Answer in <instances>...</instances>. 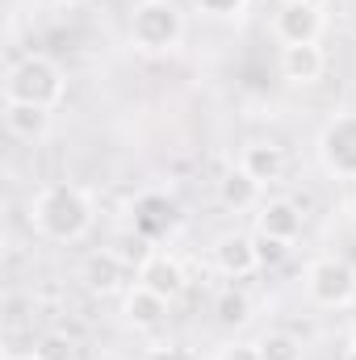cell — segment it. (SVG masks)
Returning <instances> with one entry per match:
<instances>
[{"label": "cell", "instance_id": "9a60e30c", "mask_svg": "<svg viewBox=\"0 0 356 360\" xmlns=\"http://www.w3.org/2000/svg\"><path fill=\"white\" fill-rule=\"evenodd\" d=\"M239 168L252 172L260 184H272V180L285 176V147L272 143V139H252V143H243V151H239Z\"/></svg>", "mask_w": 356, "mask_h": 360}, {"label": "cell", "instance_id": "7a4b0ae2", "mask_svg": "<svg viewBox=\"0 0 356 360\" xmlns=\"http://www.w3.org/2000/svg\"><path fill=\"white\" fill-rule=\"evenodd\" d=\"M63 96H68V76L51 55H21L4 72V101H25L55 113Z\"/></svg>", "mask_w": 356, "mask_h": 360}, {"label": "cell", "instance_id": "277c9868", "mask_svg": "<svg viewBox=\"0 0 356 360\" xmlns=\"http://www.w3.org/2000/svg\"><path fill=\"white\" fill-rule=\"evenodd\" d=\"M302 289H306V297H310L314 306H323V310H344V306L356 302V264L348 256H336V252L314 256V260L306 264V272H302Z\"/></svg>", "mask_w": 356, "mask_h": 360}, {"label": "cell", "instance_id": "484cf974", "mask_svg": "<svg viewBox=\"0 0 356 360\" xmlns=\"http://www.w3.org/2000/svg\"><path fill=\"white\" fill-rule=\"evenodd\" d=\"M281 4H293V0H281Z\"/></svg>", "mask_w": 356, "mask_h": 360}, {"label": "cell", "instance_id": "e0dca14e", "mask_svg": "<svg viewBox=\"0 0 356 360\" xmlns=\"http://www.w3.org/2000/svg\"><path fill=\"white\" fill-rule=\"evenodd\" d=\"M214 319H218V327H227V331L248 327V323H252V297H248L243 289H227V293H218V302H214Z\"/></svg>", "mask_w": 356, "mask_h": 360}, {"label": "cell", "instance_id": "ba28073f", "mask_svg": "<svg viewBox=\"0 0 356 360\" xmlns=\"http://www.w3.org/2000/svg\"><path fill=\"white\" fill-rule=\"evenodd\" d=\"M134 281L143 285V289H151V293H160L164 302H177L180 293H184V285H189V276L180 269V260L172 252H147V260L134 269Z\"/></svg>", "mask_w": 356, "mask_h": 360}, {"label": "cell", "instance_id": "ffe728a7", "mask_svg": "<svg viewBox=\"0 0 356 360\" xmlns=\"http://www.w3.org/2000/svg\"><path fill=\"white\" fill-rule=\"evenodd\" d=\"M256 252H260V269H276L285 256H289V243H281V239H265V235H256Z\"/></svg>", "mask_w": 356, "mask_h": 360}, {"label": "cell", "instance_id": "7c38bea8", "mask_svg": "<svg viewBox=\"0 0 356 360\" xmlns=\"http://www.w3.org/2000/svg\"><path fill=\"white\" fill-rule=\"evenodd\" d=\"M218 201H222V210H231V214L260 210V201H265V184L235 164L231 172H222V180H218Z\"/></svg>", "mask_w": 356, "mask_h": 360}, {"label": "cell", "instance_id": "52a82bcc", "mask_svg": "<svg viewBox=\"0 0 356 360\" xmlns=\"http://www.w3.org/2000/svg\"><path fill=\"white\" fill-rule=\"evenodd\" d=\"M214 269L227 281H248L252 272H260V252H256V235L248 231H227L214 239Z\"/></svg>", "mask_w": 356, "mask_h": 360}, {"label": "cell", "instance_id": "5b68a950", "mask_svg": "<svg viewBox=\"0 0 356 360\" xmlns=\"http://www.w3.org/2000/svg\"><path fill=\"white\" fill-rule=\"evenodd\" d=\"M314 151H319V164H323L327 176L356 180V109L331 113V117L319 126Z\"/></svg>", "mask_w": 356, "mask_h": 360}, {"label": "cell", "instance_id": "3957f363", "mask_svg": "<svg viewBox=\"0 0 356 360\" xmlns=\"http://www.w3.org/2000/svg\"><path fill=\"white\" fill-rule=\"evenodd\" d=\"M126 34L130 46L143 55H172L184 42V13L177 0H139Z\"/></svg>", "mask_w": 356, "mask_h": 360}, {"label": "cell", "instance_id": "d6986e66", "mask_svg": "<svg viewBox=\"0 0 356 360\" xmlns=\"http://www.w3.org/2000/svg\"><path fill=\"white\" fill-rule=\"evenodd\" d=\"M205 17H214V21H235V17H243L248 13V4L252 0H193Z\"/></svg>", "mask_w": 356, "mask_h": 360}, {"label": "cell", "instance_id": "30bf717a", "mask_svg": "<svg viewBox=\"0 0 356 360\" xmlns=\"http://www.w3.org/2000/svg\"><path fill=\"white\" fill-rule=\"evenodd\" d=\"M168 306H172V302H164L160 293L143 289L139 281L122 293V319H126V327H134V331H155V327H164Z\"/></svg>", "mask_w": 356, "mask_h": 360}, {"label": "cell", "instance_id": "cb8c5ba5", "mask_svg": "<svg viewBox=\"0 0 356 360\" xmlns=\"http://www.w3.org/2000/svg\"><path fill=\"white\" fill-rule=\"evenodd\" d=\"M336 360H356V340H352V344H348V348H344V352H340Z\"/></svg>", "mask_w": 356, "mask_h": 360}, {"label": "cell", "instance_id": "8fae6325", "mask_svg": "<svg viewBox=\"0 0 356 360\" xmlns=\"http://www.w3.org/2000/svg\"><path fill=\"white\" fill-rule=\"evenodd\" d=\"M327 72V55L319 42H306V46H281V76L298 89L306 84H319Z\"/></svg>", "mask_w": 356, "mask_h": 360}, {"label": "cell", "instance_id": "2e32d148", "mask_svg": "<svg viewBox=\"0 0 356 360\" xmlns=\"http://www.w3.org/2000/svg\"><path fill=\"white\" fill-rule=\"evenodd\" d=\"M172 222H177V205H172L168 197L147 193V197L134 201V235H143L147 243L164 239V235L172 231Z\"/></svg>", "mask_w": 356, "mask_h": 360}, {"label": "cell", "instance_id": "ac0fdd59", "mask_svg": "<svg viewBox=\"0 0 356 360\" xmlns=\"http://www.w3.org/2000/svg\"><path fill=\"white\" fill-rule=\"evenodd\" d=\"M260 344V360H302V340L293 331H268Z\"/></svg>", "mask_w": 356, "mask_h": 360}, {"label": "cell", "instance_id": "7402d4cb", "mask_svg": "<svg viewBox=\"0 0 356 360\" xmlns=\"http://www.w3.org/2000/svg\"><path fill=\"white\" fill-rule=\"evenodd\" d=\"M151 360H197V356H193L184 344H168V348H155V352H151Z\"/></svg>", "mask_w": 356, "mask_h": 360}, {"label": "cell", "instance_id": "44dd1931", "mask_svg": "<svg viewBox=\"0 0 356 360\" xmlns=\"http://www.w3.org/2000/svg\"><path fill=\"white\" fill-rule=\"evenodd\" d=\"M214 360H260V344H248V340H231L218 348Z\"/></svg>", "mask_w": 356, "mask_h": 360}, {"label": "cell", "instance_id": "9c48e42d", "mask_svg": "<svg viewBox=\"0 0 356 360\" xmlns=\"http://www.w3.org/2000/svg\"><path fill=\"white\" fill-rule=\"evenodd\" d=\"M302 226H306V214L289 197H268V201H260V210H256V235H265V239L293 243L302 235Z\"/></svg>", "mask_w": 356, "mask_h": 360}, {"label": "cell", "instance_id": "6da1fadb", "mask_svg": "<svg viewBox=\"0 0 356 360\" xmlns=\"http://www.w3.org/2000/svg\"><path fill=\"white\" fill-rule=\"evenodd\" d=\"M92 222H96V210L80 184L55 180L30 197V226L51 243H80L92 231Z\"/></svg>", "mask_w": 356, "mask_h": 360}, {"label": "cell", "instance_id": "8992f818", "mask_svg": "<svg viewBox=\"0 0 356 360\" xmlns=\"http://www.w3.org/2000/svg\"><path fill=\"white\" fill-rule=\"evenodd\" d=\"M327 30V13L323 4L314 0H293V4H281L276 17H272V34L281 46H306V42H319Z\"/></svg>", "mask_w": 356, "mask_h": 360}, {"label": "cell", "instance_id": "5bb4252c", "mask_svg": "<svg viewBox=\"0 0 356 360\" xmlns=\"http://www.w3.org/2000/svg\"><path fill=\"white\" fill-rule=\"evenodd\" d=\"M126 276H130V264H126L113 248H105V252L89 256V264H84V285H89L92 293H101V297H109V293H126Z\"/></svg>", "mask_w": 356, "mask_h": 360}, {"label": "cell", "instance_id": "d4e9b609", "mask_svg": "<svg viewBox=\"0 0 356 360\" xmlns=\"http://www.w3.org/2000/svg\"><path fill=\"white\" fill-rule=\"evenodd\" d=\"M8 360H46L42 352H25V356H8Z\"/></svg>", "mask_w": 356, "mask_h": 360}, {"label": "cell", "instance_id": "603a6c76", "mask_svg": "<svg viewBox=\"0 0 356 360\" xmlns=\"http://www.w3.org/2000/svg\"><path fill=\"white\" fill-rule=\"evenodd\" d=\"M38 352H42L46 360H63V356H72V344H63V340H46Z\"/></svg>", "mask_w": 356, "mask_h": 360}, {"label": "cell", "instance_id": "4fadbf2b", "mask_svg": "<svg viewBox=\"0 0 356 360\" xmlns=\"http://www.w3.org/2000/svg\"><path fill=\"white\" fill-rule=\"evenodd\" d=\"M0 117H4V130H8L17 143H38V139L51 134V109L25 105V101H4Z\"/></svg>", "mask_w": 356, "mask_h": 360}]
</instances>
